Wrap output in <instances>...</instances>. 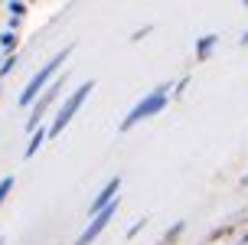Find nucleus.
Segmentation results:
<instances>
[{
  "label": "nucleus",
  "mask_w": 248,
  "mask_h": 245,
  "mask_svg": "<svg viewBox=\"0 0 248 245\" xmlns=\"http://www.w3.org/2000/svg\"><path fill=\"white\" fill-rule=\"evenodd\" d=\"M72 49H75V46H65V49H59V52H56V56H52V59L46 62V65H43V69H39V72L33 75L30 82H26L23 95H20V105H23V108H26V105H30V101H33V98L39 95V92H43V88H49V85H52L49 79H52L56 72H59V65H62V62H65L69 56H72Z\"/></svg>",
  "instance_id": "1"
},
{
  "label": "nucleus",
  "mask_w": 248,
  "mask_h": 245,
  "mask_svg": "<svg viewBox=\"0 0 248 245\" xmlns=\"http://www.w3.org/2000/svg\"><path fill=\"white\" fill-rule=\"evenodd\" d=\"M167 108V85H160L157 92H150L147 98H140L134 108L124 114V121H121V134H127L134 124H140L144 118H154V114H160V111Z\"/></svg>",
  "instance_id": "2"
},
{
  "label": "nucleus",
  "mask_w": 248,
  "mask_h": 245,
  "mask_svg": "<svg viewBox=\"0 0 248 245\" xmlns=\"http://www.w3.org/2000/svg\"><path fill=\"white\" fill-rule=\"evenodd\" d=\"M92 88H95V82L88 79V82H82V85H78V88L72 92V95H69V101H65V105H62V108L56 111V118H52V124H49V137H59L62 131H65V124H69V121L75 118V111L82 108V101H85V98L92 95Z\"/></svg>",
  "instance_id": "3"
},
{
  "label": "nucleus",
  "mask_w": 248,
  "mask_h": 245,
  "mask_svg": "<svg viewBox=\"0 0 248 245\" xmlns=\"http://www.w3.org/2000/svg\"><path fill=\"white\" fill-rule=\"evenodd\" d=\"M114 212H118V199H114V203H111L108 209H101L98 216H95V219L88 222V226H85V232H82L78 239H75V245H92V242H95V239H98L101 232H105V226L111 222V216H114Z\"/></svg>",
  "instance_id": "4"
},
{
  "label": "nucleus",
  "mask_w": 248,
  "mask_h": 245,
  "mask_svg": "<svg viewBox=\"0 0 248 245\" xmlns=\"http://www.w3.org/2000/svg\"><path fill=\"white\" fill-rule=\"evenodd\" d=\"M62 85H65V75H59V79H56V82H52V85H49L46 92H43V95L36 98V105H33V114H30V121H26V128H30V131H36L39 114H43V111H46V108L52 105V101H56V95L62 92Z\"/></svg>",
  "instance_id": "5"
},
{
  "label": "nucleus",
  "mask_w": 248,
  "mask_h": 245,
  "mask_svg": "<svg viewBox=\"0 0 248 245\" xmlns=\"http://www.w3.org/2000/svg\"><path fill=\"white\" fill-rule=\"evenodd\" d=\"M118 186H121V177H111L108 183L101 186V193L95 196V199H92V206H88V212H92V219L98 216L101 209H108V206L114 203V196H118Z\"/></svg>",
  "instance_id": "6"
},
{
  "label": "nucleus",
  "mask_w": 248,
  "mask_h": 245,
  "mask_svg": "<svg viewBox=\"0 0 248 245\" xmlns=\"http://www.w3.org/2000/svg\"><path fill=\"white\" fill-rule=\"evenodd\" d=\"M216 43H219V36H216V33L202 36V39L196 43V56H199V59H209V52H212V46H216Z\"/></svg>",
  "instance_id": "7"
},
{
  "label": "nucleus",
  "mask_w": 248,
  "mask_h": 245,
  "mask_svg": "<svg viewBox=\"0 0 248 245\" xmlns=\"http://www.w3.org/2000/svg\"><path fill=\"white\" fill-rule=\"evenodd\" d=\"M46 137H49V131H43V128H39V131H33L30 144H26V157H33V154H36L39 147H43V141H46Z\"/></svg>",
  "instance_id": "8"
},
{
  "label": "nucleus",
  "mask_w": 248,
  "mask_h": 245,
  "mask_svg": "<svg viewBox=\"0 0 248 245\" xmlns=\"http://www.w3.org/2000/svg\"><path fill=\"white\" fill-rule=\"evenodd\" d=\"M13 43H16V33H13V30H3V33H0V46H3V49H10Z\"/></svg>",
  "instance_id": "9"
},
{
  "label": "nucleus",
  "mask_w": 248,
  "mask_h": 245,
  "mask_svg": "<svg viewBox=\"0 0 248 245\" xmlns=\"http://www.w3.org/2000/svg\"><path fill=\"white\" fill-rule=\"evenodd\" d=\"M10 190H13V177H3V180H0V203L7 199V193H10Z\"/></svg>",
  "instance_id": "10"
},
{
  "label": "nucleus",
  "mask_w": 248,
  "mask_h": 245,
  "mask_svg": "<svg viewBox=\"0 0 248 245\" xmlns=\"http://www.w3.org/2000/svg\"><path fill=\"white\" fill-rule=\"evenodd\" d=\"M13 65H16V56H13V52H7V59L0 62V75H7L13 69Z\"/></svg>",
  "instance_id": "11"
},
{
  "label": "nucleus",
  "mask_w": 248,
  "mask_h": 245,
  "mask_svg": "<svg viewBox=\"0 0 248 245\" xmlns=\"http://www.w3.org/2000/svg\"><path fill=\"white\" fill-rule=\"evenodd\" d=\"M183 226H186V222H176V226H173V229H167V235H163V242H173V239H176V235H180V232H183Z\"/></svg>",
  "instance_id": "12"
},
{
  "label": "nucleus",
  "mask_w": 248,
  "mask_h": 245,
  "mask_svg": "<svg viewBox=\"0 0 248 245\" xmlns=\"http://www.w3.org/2000/svg\"><path fill=\"white\" fill-rule=\"evenodd\" d=\"M144 222H147V219H137L134 226H131V229H127V239H131V235H137V232H140V229H144Z\"/></svg>",
  "instance_id": "13"
},
{
  "label": "nucleus",
  "mask_w": 248,
  "mask_h": 245,
  "mask_svg": "<svg viewBox=\"0 0 248 245\" xmlns=\"http://www.w3.org/2000/svg\"><path fill=\"white\" fill-rule=\"evenodd\" d=\"M23 10H26L23 3H10V13H13V16H20V13H23Z\"/></svg>",
  "instance_id": "14"
},
{
  "label": "nucleus",
  "mask_w": 248,
  "mask_h": 245,
  "mask_svg": "<svg viewBox=\"0 0 248 245\" xmlns=\"http://www.w3.org/2000/svg\"><path fill=\"white\" fill-rule=\"evenodd\" d=\"M238 43H242V46H248V30L242 33V39H238Z\"/></svg>",
  "instance_id": "15"
},
{
  "label": "nucleus",
  "mask_w": 248,
  "mask_h": 245,
  "mask_svg": "<svg viewBox=\"0 0 248 245\" xmlns=\"http://www.w3.org/2000/svg\"><path fill=\"white\" fill-rule=\"evenodd\" d=\"M242 183H245V186H248V177H245V180H242Z\"/></svg>",
  "instance_id": "16"
},
{
  "label": "nucleus",
  "mask_w": 248,
  "mask_h": 245,
  "mask_svg": "<svg viewBox=\"0 0 248 245\" xmlns=\"http://www.w3.org/2000/svg\"><path fill=\"white\" fill-rule=\"evenodd\" d=\"M242 242H248V232H245V239H242Z\"/></svg>",
  "instance_id": "17"
},
{
  "label": "nucleus",
  "mask_w": 248,
  "mask_h": 245,
  "mask_svg": "<svg viewBox=\"0 0 248 245\" xmlns=\"http://www.w3.org/2000/svg\"><path fill=\"white\" fill-rule=\"evenodd\" d=\"M0 245H3V239H0Z\"/></svg>",
  "instance_id": "18"
}]
</instances>
